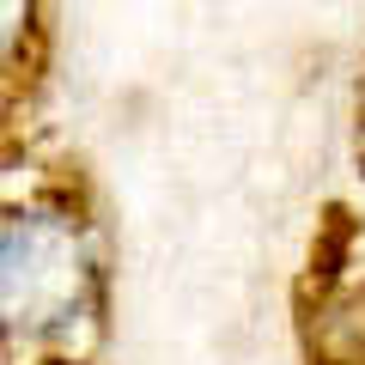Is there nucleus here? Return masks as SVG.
<instances>
[{
    "instance_id": "f257e3e1",
    "label": "nucleus",
    "mask_w": 365,
    "mask_h": 365,
    "mask_svg": "<svg viewBox=\"0 0 365 365\" xmlns=\"http://www.w3.org/2000/svg\"><path fill=\"white\" fill-rule=\"evenodd\" d=\"M91 250L61 213H13L0 220V329L55 335L91 304Z\"/></svg>"
},
{
    "instance_id": "f03ea898",
    "label": "nucleus",
    "mask_w": 365,
    "mask_h": 365,
    "mask_svg": "<svg viewBox=\"0 0 365 365\" xmlns=\"http://www.w3.org/2000/svg\"><path fill=\"white\" fill-rule=\"evenodd\" d=\"M25 31H31V0H0V61L25 43Z\"/></svg>"
}]
</instances>
